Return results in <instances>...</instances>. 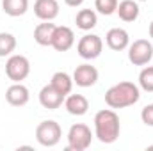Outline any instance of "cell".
Masks as SVG:
<instances>
[{"label":"cell","mask_w":153,"mask_h":151,"mask_svg":"<svg viewBox=\"0 0 153 151\" xmlns=\"http://www.w3.org/2000/svg\"><path fill=\"white\" fill-rule=\"evenodd\" d=\"M141 98V87L134 82H119L112 87L107 89L105 93V103L111 109H125L132 107L139 101Z\"/></svg>","instance_id":"6da1fadb"},{"label":"cell","mask_w":153,"mask_h":151,"mask_svg":"<svg viewBox=\"0 0 153 151\" xmlns=\"http://www.w3.org/2000/svg\"><path fill=\"white\" fill-rule=\"evenodd\" d=\"M70 7H78V5H82L84 4V0H64Z\"/></svg>","instance_id":"cb8c5ba5"},{"label":"cell","mask_w":153,"mask_h":151,"mask_svg":"<svg viewBox=\"0 0 153 151\" xmlns=\"http://www.w3.org/2000/svg\"><path fill=\"white\" fill-rule=\"evenodd\" d=\"M116 13L123 21L130 23V21H135L139 18V5H137L135 0H123V2L117 4Z\"/></svg>","instance_id":"9a60e30c"},{"label":"cell","mask_w":153,"mask_h":151,"mask_svg":"<svg viewBox=\"0 0 153 151\" xmlns=\"http://www.w3.org/2000/svg\"><path fill=\"white\" fill-rule=\"evenodd\" d=\"M34 14L43 21H52L59 16V2L57 0H36Z\"/></svg>","instance_id":"4fadbf2b"},{"label":"cell","mask_w":153,"mask_h":151,"mask_svg":"<svg viewBox=\"0 0 153 151\" xmlns=\"http://www.w3.org/2000/svg\"><path fill=\"white\" fill-rule=\"evenodd\" d=\"M148 32H150V38L153 39V21L150 23V29H148Z\"/></svg>","instance_id":"d4e9b609"},{"label":"cell","mask_w":153,"mask_h":151,"mask_svg":"<svg viewBox=\"0 0 153 151\" xmlns=\"http://www.w3.org/2000/svg\"><path fill=\"white\" fill-rule=\"evenodd\" d=\"M139 2H148V0H139Z\"/></svg>","instance_id":"484cf974"},{"label":"cell","mask_w":153,"mask_h":151,"mask_svg":"<svg viewBox=\"0 0 153 151\" xmlns=\"http://www.w3.org/2000/svg\"><path fill=\"white\" fill-rule=\"evenodd\" d=\"M55 27L57 25H53L50 21L39 23L38 27L34 29V41L38 43L39 46H52V38H53Z\"/></svg>","instance_id":"2e32d148"},{"label":"cell","mask_w":153,"mask_h":151,"mask_svg":"<svg viewBox=\"0 0 153 151\" xmlns=\"http://www.w3.org/2000/svg\"><path fill=\"white\" fill-rule=\"evenodd\" d=\"M153 59V44L148 39H135L128 44V61L134 66H146Z\"/></svg>","instance_id":"5b68a950"},{"label":"cell","mask_w":153,"mask_h":151,"mask_svg":"<svg viewBox=\"0 0 153 151\" xmlns=\"http://www.w3.org/2000/svg\"><path fill=\"white\" fill-rule=\"evenodd\" d=\"M64 107L71 115H84L89 110V101L84 94H68L64 98Z\"/></svg>","instance_id":"5bb4252c"},{"label":"cell","mask_w":153,"mask_h":151,"mask_svg":"<svg viewBox=\"0 0 153 151\" xmlns=\"http://www.w3.org/2000/svg\"><path fill=\"white\" fill-rule=\"evenodd\" d=\"M93 142L91 128L84 123H76L68 132V151H85Z\"/></svg>","instance_id":"277c9868"},{"label":"cell","mask_w":153,"mask_h":151,"mask_svg":"<svg viewBox=\"0 0 153 151\" xmlns=\"http://www.w3.org/2000/svg\"><path fill=\"white\" fill-rule=\"evenodd\" d=\"M121 132L119 115L114 112V109H103L94 115V137L102 144H112L117 141Z\"/></svg>","instance_id":"7a4b0ae2"},{"label":"cell","mask_w":153,"mask_h":151,"mask_svg":"<svg viewBox=\"0 0 153 151\" xmlns=\"http://www.w3.org/2000/svg\"><path fill=\"white\" fill-rule=\"evenodd\" d=\"M62 137V130H61V124L53 119H48V121H41L38 126H36V141H38L41 146L45 148H53L59 144Z\"/></svg>","instance_id":"3957f363"},{"label":"cell","mask_w":153,"mask_h":151,"mask_svg":"<svg viewBox=\"0 0 153 151\" xmlns=\"http://www.w3.org/2000/svg\"><path fill=\"white\" fill-rule=\"evenodd\" d=\"M76 52L85 61L98 59L102 55V52H103V41H102L100 36H96V34H85V36H82L80 41H78Z\"/></svg>","instance_id":"52a82bcc"},{"label":"cell","mask_w":153,"mask_h":151,"mask_svg":"<svg viewBox=\"0 0 153 151\" xmlns=\"http://www.w3.org/2000/svg\"><path fill=\"white\" fill-rule=\"evenodd\" d=\"M73 44H75V32L70 27L66 25L55 27L52 38V48H55L57 52H68Z\"/></svg>","instance_id":"9c48e42d"},{"label":"cell","mask_w":153,"mask_h":151,"mask_svg":"<svg viewBox=\"0 0 153 151\" xmlns=\"http://www.w3.org/2000/svg\"><path fill=\"white\" fill-rule=\"evenodd\" d=\"M141 119L146 126H152L153 128V103L152 105H146L143 110H141Z\"/></svg>","instance_id":"603a6c76"},{"label":"cell","mask_w":153,"mask_h":151,"mask_svg":"<svg viewBox=\"0 0 153 151\" xmlns=\"http://www.w3.org/2000/svg\"><path fill=\"white\" fill-rule=\"evenodd\" d=\"M105 41H107V46H109L111 50H114V52H123V50H126L128 44H130V36H128V32H126L125 29L114 27V29H111V30L107 32Z\"/></svg>","instance_id":"7c38bea8"},{"label":"cell","mask_w":153,"mask_h":151,"mask_svg":"<svg viewBox=\"0 0 153 151\" xmlns=\"http://www.w3.org/2000/svg\"><path fill=\"white\" fill-rule=\"evenodd\" d=\"M2 9L5 14L18 18L23 16L29 9V0H2Z\"/></svg>","instance_id":"d6986e66"},{"label":"cell","mask_w":153,"mask_h":151,"mask_svg":"<svg viewBox=\"0 0 153 151\" xmlns=\"http://www.w3.org/2000/svg\"><path fill=\"white\" fill-rule=\"evenodd\" d=\"M50 84H52L59 93H62L64 96H68V94L71 93V89H73V76H70L66 71H57V73L52 75Z\"/></svg>","instance_id":"ac0fdd59"},{"label":"cell","mask_w":153,"mask_h":151,"mask_svg":"<svg viewBox=\"0 0 153 151\" xmlns=\"http://www.w3.org/2000/svg\"><path fill=\"white\" fill-rule=\"evenodd\" d=\"M29 73H30V62L25 55H20V53L9 55V59L5 62V75L9 80L22 82L29 76Z\"/></svg>","instance_id":"8992f818"},{"label":"cell","mask_w":153,"mask_h":151,"mask_svg":"<svg viewBox=\"0 0 153 151\" xmlns=\"http://www.w3.org/2000/svg\"><path fill=\"white\" fill-rule=\"evenodd\" d=\"M117 4H119L117 0H94V9L103 16H111L116 13Z\"/></svg>","instance_id":"7402d4cb"},{"label":"cell","mask_w":153,"mask_h":151,"mask_svg":"<svg viewBox=\"0 0 153 151\" xmlns=\"http://www.w3.org/2000/svg\"><path fill=\"white\" fill-rule=\"evenodd\" d=\"M64 94L62 93H59L52 84H46L41 91H39V103H41V107H45V109H48V110H55V109H59L62 103H64Z\"/></svg>","instance_id":"ba28073f"},{"label":"cell","mask_w":153,"mask_h":151,"mask_svg":"<svg viewBox=\"0 0 153 151\" xmlns=\"http://www.w3.org/2000/svg\"><path fill=\"white\" fill-rule=\"evenodd\" d=\"M98 70L91 64H80L76 66L73 71V84H76L78 87H91L98 82Z\"/></svg>","instance_id":"30bf717a"},{"label":"cell","mask_w":153,"mask_h":151,"mask_svg":"<svg viewBox=\"0 0 153 151\" xmlns=\"http://www.w3.org/2000/svg\"><path fill=\"white\" fill-rule=\"evenodd\" d=\"M75 23H76V27H78L80 30L87 32V30H91V29L96 27L98 16H96V13H94L93 9H80V11L76 13Z\"/></svg>","instance_id":"e0dca14e"},{"label":"cell","mask_w":153,"mask_h":151,"mask_svg":"<svg viewBox=\"0 0 153 151\" xmlns=\"http://www.w3.org/2000/svg\"><path fill=\"white\" fill-rule=\"evenodd\" d=\"M5 100H7V103L13 105V107H23V105L29 103L30 93H29V89H27L22 82H14L11 87H7V91H5Z\"/></svg>","instance_id":"8fae6325"},{"label":"cell","mask_w":153,"mask_h":151,"mask_svg":"<svg viewBox=\"0 0 153 151\" xmlns=\"http://www.w3.org/2000/svg\"><path fill=\"white\" fill-rule=\"evenodd\" d=\"M16 48V38L9 32H0V57H7Z\"/></svg>","instance_id":"ffe728a7"},{"label":"cell","mask_w":153,"mask_h":151,"mask_svg":"<svg viewBox=\"0 0 153 151\" xmlns=\"http://www.w3.org/2000/svg\"><path fill=\"white\" fill-rule=\"evenodd\" d=\"M139 87L146 93H153V66H144L139 73Z\"/></svg>","instance_id":"44dd1931"}]
</instances>
